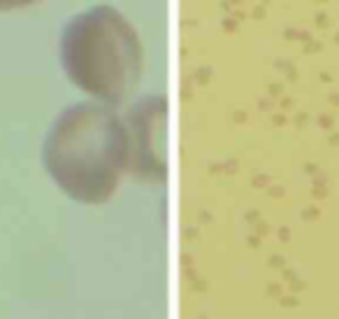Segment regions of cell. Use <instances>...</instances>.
<instances>
[{
    "label": "cell",
    "mask_w": 339,
    "mask_h": 319,
    "mask_svg": "<svg viewBox=\"0 0 339 319\" xmlns=\"http://www.w3.org/2000/svg\"><path fill=\"white\" fill-rule=\"evenodd\" d=\"M58 56L67 79L107 105L130 94L144 66L135 26L112 5L77 12L63 26Z\"/></svg>",
    "instance_id": "2"
},
{
    "label": "cell",
    "mask_w": 339,
    "mask_h": 319,
    "mask_svg": "<svg viewBox=\"0 0 339 319\" xmlns=\"http://www.w3.org/2000/svg\"><path fill=\"white\" fill-rule=\"evenodd\" d=\"M42 163L72 200L105 203L132 168L128 119L107 103L70 105L44 138Z\"/></svg>",
    "instance_id": "1"
},
{
    "label": "cell",
    "mask_w": 339,
    "mask_h": 319,
    "mask_svg": "<svg viewBox=\"0 0 339 319\" xmlns=\"http://www.w3.org/2000/svg\"><path fill=\"white\" fill-rule=\"evenodd\" d=\"M40 0H0V12H7V10H21V7L28 5H35Z\"/></svg>",
    "instance_id": "3"
}]
</instances>
